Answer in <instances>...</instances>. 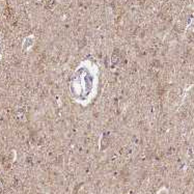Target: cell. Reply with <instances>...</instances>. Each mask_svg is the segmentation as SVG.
Listing matches in <instances>:
<instances>
[{
	"label": "cell",
	"mask_w": 194,
	"mask_h": 194,
	"mask_svg": "<svg viewBox=\"0 0 194 194\" xmlns=\"http://www.w3.org/2000/svg\"><path fill=\"white\" fill-rule=\"evenodd\" d=\"M107 145H108V138H107L106 136H104L103 139H102L101 146H102V148H104V147H107Z\"/></svg>",
	"instance_id": "cell-1"
}]
</instances>
